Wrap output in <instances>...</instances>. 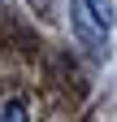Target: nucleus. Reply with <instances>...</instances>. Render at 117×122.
<instances>
[{"mask_svg": "<svg viewBox=\"0 0 117 122\" xmlns=\"http://www.w3.org/2000/svg\"><path fill=\"white\" fill-rule=\"evenodd\" d=\"M69 22H74V35L82 39V48L91 52L95 61H100V57H108V26H100V22L91 18V9L82 5V0H78L74 9H69Z\"/></svg>", "mask_w": 117, "mask_h": 122, "instance_id": "nucleus-1", "label": "nucleus"}, {"mask_svg": "<svg viewBox=\"0 0 117 122\" xmlns=\"http://www.w3.org/2000/svg\"><path fill=\"white\" fill-rule=\"evenodd\" d=\"M0 122H26V100H4L0 105Z\"/></svg>", "mask_w": 117, "mask_h": 122, "instance_id": "nucleus-2", "label": "nucleus"}]
</instances>
